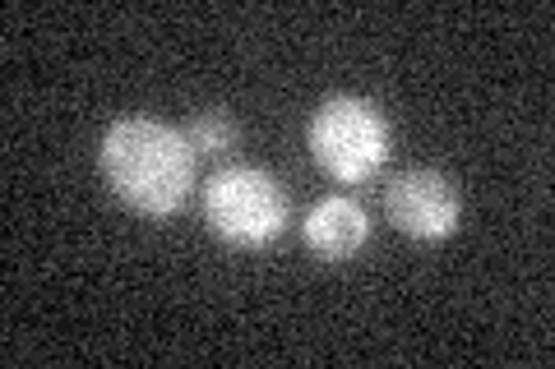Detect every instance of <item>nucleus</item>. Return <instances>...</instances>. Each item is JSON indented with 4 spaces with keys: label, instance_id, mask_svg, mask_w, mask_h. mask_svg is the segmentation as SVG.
<instances>
[{
    "label": "nucleus",
    "instance_id": "39448f33",
    "mask_svg": "<svg viewBox=\"0 0 555 369\" xmlns=\"http://www.w3.org/2000/svg\"><path fill=\"white\" fill-rule=\"evenodd\" d=\"M301 240H306V250L315 254L320 263H347V259H357L361 250H366V240H371V213H366V203H361L357 195H347V189H338V195H324L320 203L306 208Z\"/></svg>",
    "mask_w": 555,
    "mask_h": 369
},
{
    "label": "nucleus",
    "instance_id": "f03ea898",
    "mask_svg": "<svg viewBox=\"0 0 555 369\" xmlns=\"http://www.w3.org/2000/svg\"><path fill=\"white\" fill-rule=\"evenodd\" d=\"M389 116L371 97L334 93L306 120V153L334 185H366L389 162Z\"/></svg>",
    "mask_w": 555,
    "mask_h": 369
},
{
    "label": "nucleus",
    "instance_id": "7ed1b4c3",
    "mask_svg": "<svg viewBox=\"0 0 555 369\" xmlns=\"http://www.w3.org/2000/svg\"><path fill=\"white\" fill-rule=\"evenodd\" d=\"M204 222L232 250H269L287 232L292 199L273 171L232 162L204 181Z\"/></svg>",
    "mask_w": 555,
    "mask_h": 369
},
{
    "label": "nucleus",
    "instance_id": "423d86ee",
    "mask_svg": "<svg viewBox=\"0 0 555 369\" xmlns=\"http://www.w3.org/2000/svg\"><path fill=\"white\" fill-rule=\"evenodd\" d=\"M185 139H190V148H195V157H228L236 144H241V126H236V116L232 111H222V107H204L185 120Z\"/></svg>",
    "mask_w": 555,
    "mask_h": 369
},
{
    "label": "nucleus",
    "instance_id": "20e7f679",
    "mask_svg": "<svg viewBox=\"0 0 555 369\" xmlns=\"http://www.w3.org/2000/svg\"><path fill=\"white\" fill-rule=\"evenodd\" d=\"M385 218L408 240H449L463 222V199L444 171L408 167L385 185Z\"/></svg>",
    "mask_w": 555,
    "mask_h": 369
},
{
    "label": "nucleus",
    "instance_id": "f257e3e1",
    "mask_svg": "<svg viewBox=\"0 0 555 369\" xmlns=\"http://www.w3.org/2000/svg\"><path fill=\"white\" fill-rule=\"evenodd\" d=\"M98 171L130 213L167 222L195 195L199 157L181 126L158 116H120L98 144Z\"/></svg>",
    "mask_w": 555,
    "mask_h": 369
}]
</instances>
